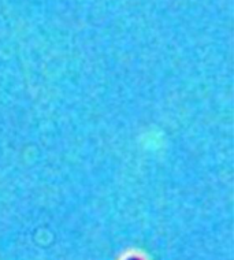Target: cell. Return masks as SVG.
<instances>
[{"label": "cell", "mask_w": 234, "mask_h": 260, "mask_svg": "<svg viewBox=\"0 0 234 260\" xmlns=\"http://www.w3.org/2000/svg\"><path fill=\"white\" fill-rule=\"evenodd\" d=\"M133 260H137V259H133Z\"/></svg>", "instance_id": "cell-1"}]
</instances>
